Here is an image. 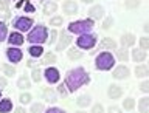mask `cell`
Instances as JSON below:
<instances>
[{
  "label": "cell",
  "mask_w": 149,
  "mask_h": 113,
  "mask_svg": "<svg viewBox=\"0 0 149 113\" xmlns=\"http://www.w3.org/2000/svg\"><path fill=\"white\" fill-rule=\"evenodd\" d=\"M113 65H115V58L109 51L100 53L95 59V67H96V70H101V71H109V70H112Z\"/></svg>",
  "instance_id": "obj_4"
},
{
  "label": "cell",
  "mask_w": 149,
  "mask_h": 113,
  "mask_svg": "<svg viewBox=\"0 0 149 113\" xmlns=\"http://www.w3.org/2000/svg\"><path fill=\"white\" fill-rule=\"evenodd\" d=\"M92 104V98L90 95H81L76 99V105L78 107H81V109H86V107H88Z\"/></svg>",
  "instance_id": "obj_18"
},
{
  "label": "cell",
  "mask_w": 149,
  "mask_h": 113,
  "mask_svg": "<svg viewBox=\"0 0 149 113\" xmlns=\"http://www.w3.org/2000/svg\"><path fill=\"white\" fill-rule=\"evenodd\" d=\"M70 44H72V36H70L67 31H61L59 33V42H58V45H56V51L65 50Z\"/></svg>",
  "instance_id": "obj_9"
},
{
  "label": "cell",
  "mask_w": 149,
  "mask_h": 113,
  "mask_svg": "<svg viewBox=\"0 0 149 113\" xmlns=\"http://www.w3.org/2000/svg\"><path fill=\"white\" fill-rule=\"evenodd\" d=\"M62 11L67 14V16H72V14L78 12V3L74 0H65L62 5Z\"/></svg>",
  "instance_id": "obj_13"
},
{
  "label": "cell",
  "mask_w": 149,
  "mask_h": 113,
  "mask_svg": "<svg viewBox=\"0 0 149 113\" xmlns=\"http://www.w3.org/2000/svg\"><path fill=\"white\" fill-rule=\"evenodd\" d=\"M135 76L137 78H148L149 76V67L144 64H140L135 67Z\"/></svg>",
  "instance_id": "obj_17"
},
{
  "label": "cell",
  "mask_w": 149,
  "mask_h": 113,
  "mask_svg": "<svg viewBox=\"0 0 149 113\" xmlns=\"http://www.w3.org/2000/svg\"><path fill=\"white\" fill-rule=\"evenodd\" d=\"M42 64L45 65H51V64H56V54L53 53H44V58H42Z\"/></svg>",
  "instance_id": "obj_28"
},
{
  "label": "cell",
  "mask_w": 149,
  "mask_h": 113,
  "mask_svg": "<svg viewBox=\"0 0 149 113\" xmlns=\"http://www.w3.org/2000/svg\"><path fill=\"white\" fill-rule=\"evenodd\" d=\"M2 68L5 71V76H14V74H16V68H14L13 65H9V64H3Z\"/></svg>",
  "instance_id": "obj_30"
},
{
  "label": "cell",
  "mask_w": 149,
  "mask_h": 113,
  "mask_svg": "<svg viewBox=\"0 0 149 113\" xmlns=\"http://www.w3.org/2000/svg\"><path fill=\"white\" fill-rule=\"evenodd\" d=\"M88 16L93 20H101V19H104V8L101 5H95V6L88 9Z\"/></svg>",
  "instance_id": "obj_10"
},
{
  "label": "cell",
  "mask_w": 149,
  "mask_h": 113,
  "mask_svg": "<svg viewBox=\"0 0 149 113\" xmlns=\"http://www.w3.org/2000/svg\"><path fill=\"white\" fill-rule=\"evenodd\" d=\"M88 82H90V76L82 67L72 68L65 74V85H67L70 93H74L78 88H81L82 85H87Z\"/></svg>",
  "instance_id": "obj_1"
},
{
  "label": "cell",
  "mask_w": 149,
  "mask_h": 113,
  "mask_svg": "<svg viewBox=\"0 0 149 113\" xmlns=\"http://www.w3.org/2000/svg\"><path fill=\"white\" fill-rule=\"evenodd\" d=\"M8 36V26L3 22H0V42H3Z\"/></svg>",
  "instance_id": "obj_37"
},
{
  "label": "cell",
  "mask_w": 149,
  "mask_h": 113,
  "mask_svg": "<svg viewBox=\"0 0 149 113\" xmlns=\"http://www.w3.org/2000/svg\"><path fill=\"white\" fill-rule=\"evenodd\" d=\"M31 78H33V81H34L36 84H39L42 81V71H40L39 68H34L31 71Z\"/></svg>",
  "instance_id": "obj_34"
},
{
  "label": "cell",
  "mask_w": 149,
  "mask_h": 113,
  "mask_svg": "<svg viewBox=\"0 0 149 113\" xmlns=\"http://www.w3.org/2000/svg\"><path fill=\"white\" fill-rule=\"evenodd\" d=\"M0 98H2V90H0Z\"/></svg>",
  "instance_id": "obj_55"
},
{
  "label": "cell",
  "mask_w": 149,
  "mask_h": 113,
  "mask_svg": "<svg viewBox=\"0 0 149 113\" xmlns=\"http://www.w3.org/2000/svg\"><path fill=\"white\" fill-rule=\"evenodd\" d=\"M45 113H65V112L62 109H59V107H50Z\"/></svg>",
  "instance_id": "obj_47"
},
{
  "label": "cell",
  "mask_w": 149,
  "mask_h": 113,
  "mask_svg": "<svg viewBox=\"0 0 149 113\" xmlns=\"http://www.w3.org/2000/svg\"><path fill=\"white\" fill-rule=\"evenodd\" d=\"M26 40L33 45H42L45 42H48V30L45 25H37L33 30H30L26 36Z\"/></svg>",
  "instance_id": "obj_2"
},
{
  "label": "cell",
  "mask_w": 149,
  "mask_h": 113,
  "mask_svg": "<svg viewBox=\"0 0 149 113\" xmlns=\"http://www.w3.org/2000/svg\"><path fill=\"white\" fill-rule=\"evenodd\" d=\"M62 23H64V19L61 16H54V17L50 19V25L51 26H62Z\"/></svg>",
  "instance_id": "obj_35"
},
{
  "label": "cell",
  "mask_w": 149,
  "mask_h": 113,
  "mask_svg": "<svg viewBox=\"0 0 149 113\" xmlns=\"http://www.w3.org/2000/svg\"><path fill=\"white\" fill-rule=\"evenodd\" d=\"M96 36L95 34H92V33H87V34H81L76 39V45H78V48H81V50H92L93 46L96 45Z\"/></svg>",
  "instance_id": "obj_5"
},
{
  "label": "cell",
  "mask_w": 149,
  "mask_h": 113,
  "mask_svg": "<svg viewBox=\"0 0 149 113\" xmlns=\"http://www.w3.org/2000/svg\"><path fill=\"white\" fill-rule=\"evenodd\" d=\"M13 110V101L9 98H5V99L0 101V113H9Z\"/></svg>",
  "instance_id": "obj_20"
},
{
  "label": "cell",
  "mask_w": 149,
  "mask_h": 113,
  "mask_svg": "<svg viewBox=\"0 0 149 113\" xmlns=\"http://www.w3.org/2000/svg\"><path fill=\"white\" fill-rule=\"evenodd\" d=\"M140 90L143 93H149V81H143L140 84Z\"/></svg>",
  "instance_id": "obj_44"
},
{
  "label": "cell",
  "mask_w": 149,
  "mask_h": 113,
  "mask_svg": "<svg viewBox=\"0 0 149 113\" xmlns=\"http://www.w3.org/2000/svg\"><path fill=\"white\" fill-rule=\"evenodd\" d=\"M124 6L127 9H137L140 6V0H126Z\"/></svg>",
  "instance_id": "obj_36"
},
{
  "label": "cell",
  "mask_w": 149,
  "mask_h": 113,
  "mask_svg": "<svg viewBox=\"0 0 149 113\" xmlns=\"http://www.w3.org/2000/svg\"><path fill=\"white\" fill-rule=\"evenodd\" d=\"M140 48L149 50V37H141V39H140Z\"/></svg>",
  "instance_id": "obj_41"
},
{
  "label": "cell",
  "mask_w": 149,
  "mask_h": 113,
  "mask_svg": "<svg viewBox=\"0 0 149 113\" xmlns=\"http://www.w3.org/2000/svg\"><path fill=\"white\" fill-rule=\"evenodd\" d=\"M26 67H30L31 70H34V68H39V62L37 60H34V59H30L26 62Z\"/></svg>",
  "instance_id": "obj_43"
},
{
  "label": "cell",
  "mask_w": 149,
  "mask_h": 113,
  "mask_svg": "<svg viewBox=\"0 0 149 113\" xmlns=\"http://www.w3.org/2000/svg\"><path fill=\"white\" fill-rule=\"evenodd\" d=\"M132 59H134L137 64H141L143 60L146 59V51L141 50V48H140V50H134V51H132Z\"/></svg>",
  "instance_id": "obj_22"
},
{
  "label": "cell",
  "mask_w": 149,
  "mask_h": 113,
  "mask_svg": "<svg viewBox=\"0 0 149 113\" xmlns=\"http://www.w3.org/2000/svg\"><path fill=\"white\" fill-rule=\"evenodd\" d=\"M44 76H45V79H47V82H48V84H56V82H59L61 74H59V70L58 68L47 67L45 71H44Z\"/></svg>",
  "instance_id": "obj_8"
},
{
  "label": "cell",
  "mask_w": 149,
  "mask_h": 113,
  "mask_svg": "<svg viewBox=\"0 0 149 113\" xmlns=\"http://www.w3.org/2000/svg\"><path fill=\"white\" fill-rule=\"evenodd\" d=\"M33 19L31 17H17L16 20L13 22V26L16 28L17 31H20V33H26V31H30L31 30V26H33Z\"/></svg>",
  "instance_id": "obj_6"
},
{
  "label": "cell",
  "mask_w": 149,
  "mask_h": 113,
  "mask_svg": "<svg viewBox=\"0 0 149 113\" xmlns=\"http://www.w3.org/2000/svg\"><path fill=\"white\" fill-rule=\"evenodd\" d=\"M14 113H26L23 107H17V109H14Z\"/></svg>",
  "instance_id": "obj_49"
},
{
  "label": "cell",
  "mask_w": 149,
  "mask_h": 113,
  "mask_svg": "<svg viewBox=\"0 0 149 113\" xmlns=\"http://www.w3.org/2000/svg\"><path fill=\"white\" fill-rule=\"evenodd\" d=\"M23 5H25V0H19V2H17V5H16V8H22Z\"/></svg>",
  "instance_id": "obj_50"
},
{
  "label": "cell",
  "mask_w": 149,
  "mask_h": 113,
  "mask_svg": "<svg viewBox=\"0 0 149 113\" xmlns=\"http://www.w3.org/2000/svg\"><path fill=\"white\" fill-rule=\"evenodd\" d=\"M74 113H87V112H84V110H79V112H74Z\"/></svg>",
  "instance_id": "obj_54"
},
{
  "label": "cell",
  "mask_w": 149,
  "mask_h": 113,
  "mask_svg": "<svg viewBox=\"0 0 149 113\" xmlns=\"http://www.w3.org/2000/svg\"><path fill=\"white\" fill-rule=\"evenodd\" d=\"M112 25H113V19H112V16L106 17L104 22H102V30H109V28H112Z\"/></svg>",
  "instance_id": "obj_39"
},
{
  "label": "cell",
  "mask_w": 149,
  "mask_h": 113,
  "mask_svg": "<svg viewBox=\"0 0 149 113\" xmlns=\"http://www.w3.org/2000/svg\"><path fill=\"white\" fill-rule=\"evenodd\" d=\"M23 9H25L26 12H34V6L31 5V2H28V0H25V5H23Z\"/></svg>",
  "instance_id": "obj_45"
},
{
  "label": "cell",
  "mask_w": 149,
  "mask_h": 113,
  "mask_svg": "<svg viewBox=\"0 0 149 113\" xmlns=\"http://www.w3.org/2000/svg\"><path fill=\"white\" fill-rule=\"evenodd\" d=\"M138 112L140 113H149V98H141L138 101Z\"/></svg>",
  "instance_id": "obj_25"
},
{
  "label": "cell",
  "mask_w": 149,
  "mask_h": 113,
  "mask_svg": "<svg viewBox=\"0 0 149 113\" xmlns=\"http://www.w3.org/2000/svg\"><path fill=\"white\" fill-rule=\"evenodd\" d=\"M107 96H109L110 99H120V98L123 96V88L120 85H110L109 90H107Z\"/></svg>",
  "instance_id": "obj_14"
},
{
  "label": "cell",
  "mask_w": 149,
  "mask_h": 113,
  "mask_svg": "<svg viewBox=\"0 0 149 113\" xmlns=\"http://www.w3.org/2000/svg\"><path fill=\"white\" fill-rule=\"evenodd\" d=\"M81 48H70L67 51V56H68V59H72V60H78V59H81L82 58V51H79Z\"/></svg>",
  "instance_id": "obj_26"
},
{
  "label": "cell",
  "mask_w": 149,
  "mask_h": 113,
  "mask_svg": "<svg viewBox=\"0 0 149 113\" xmlns=\"http://www.w3.org/2000/svg\"><path fill=\"white\" fill-rule=\"evenodd\" d=\"M116 58H118L121 62H127V60H129V51H127V48L121 46L120 50H116Z\"/></svg>",
  "instance_id": "obj_27"
},
{
  "label": "cell",
  "mask_w": 149,
  "mask_h": 113,
  "mask_svg": "<svg viewBox=\"0 0 149 113\" xmlns=\"http://www.w3.org/2000/svg\"><path fill=\"white\" fill-rule=\"evenodd\" d=\"M0 3H2V6H8V0H0Z\"/></svg>",
  "instance_id": "obj_52"
},
{
  "label": "cell",
  "mask_w": 149,
  "mask_h": 113,
  "mask_svg": "<svg viewBox=\"0 0 149 113\" xmlns=\"http://www.w3.org/2000/svg\"><path fill=\"white\" fill-rule=\"evenodd\" d=\"M90 113H104V107H102L101 104H95L92 107V112Z\"/></svg>",
  "instance_id": "obj_42"
},
{
  "label": "cell",
  "mask_w": 149,
  "mask_h": 113,
  "mask_svg": "<svg viewBox=\"0 0 149 113\" xmlns=\"http://www.w3.org/2000/svg\"><path fill=\"white\" fill-rule=\"evenodd\" d=\"M58 93H59L62 98H65V96L70 93L68 88H67V85H65V82H64V84H59V85H58Z\"/></svg>",
  "instance_id": "obj_38"
},
{
  "label": "cell",
  "mask_w": 149,
  "mask_h": 113,
  "mask_svg": "<svg viewBox=\"0 0 149 113\" xmlns=\"http://www.w3.org/2000/svg\"><path fill=\"white\" fill-rule=\"evenodd\" d=\"M28 53H30L31 58L37 59V58H40V56H44V48H42L40 45H33L28 48Z\"/></svg>",
  "instance_id": "obj_21"
},
{
  "label": "cell",
  "mask_w": 149,
  "mask_h": 113,
  "mask_svg": "<svg viewBox=\"0 0 149 113\" xmlns=\"http://www.w3.org/2000/svg\"><path fill=\"white\" fill-rule=\"evenodd\" d=\"M134 107H135V99H132V98H126V99L123 101V109L124 110H134Z\"/></svg>",
  "instance_id": "obj_29"
},
{
  "label": "cell",
  "mask_w": 149,
  "mask_h": 113,
  "mask_svg": "<svg viewBox=\"0 0 149 113\" xmlns=\"http://www.w3.org/2000/svg\"><path fill=\"white\" fill-rule=\"evenodd\" d=\"M143 30H144V33H148V34H149V22H146V23H144Z\"/></svg>",
  "instance_id": "obj_51"
},
{
  "label": "cell",
  "mask_w": 149,
  "mask_h": 113,
  "mask_svg": "<svg viewBox=\"0 0 149 113\" xmlns=\"http://www.w3.org/2000/svg\"><path fill=\"white\" fill-rule=\"evenodd\" d=\"M17 87L20 88V90H28V88H31V81L28 79V76H20L17 81Z\"/></svg>",
  "instance_id": "obj_23"
},
{
  "label": "cell",
  "mask_w": 149,
  "mask_h": 113,
  "mask_svg": "<svg viewBox=\"0 0 149 113\" xmlns=\"http://www.w3.org/2000/svg\"><path fill=\"white\" fill-rule=\"evenodd\" d=\"M31 99H33V96H31L28 92H23V93H20V96H19V101H20V104H30Z\"/></svg>",
  "instance_id": "obj_31"
},
{
  "label": "cell",
  "mask_w": 149,
  "mask_h": 113,
  "mask_svg": "<svg viewBox=\"0 0 149 113\" xmlns=\"http://www.w3.org/2000/svg\"><path fill=\"white\" fill-rule=\"evenodd\" d=\"M45 110V107L42 102H36V104H33L31 105V109H30V113H44Z\"/></svg>",
  "instance_id": "obj_32"
},
{
  "label": "cell",
  "mask_w": 149,
  "mask_h": 113,
  "mask_svg": "<svg viewBox=\"0 0 149 113\" xmlns=\"http://www.w3.org/2000/svg\"><path fill=\"white\" fill-rule=\"evenodd\" d=\"M58 36H59V33H58V31H56V30H51V31H50V34H48V44H50V45H51V44H54V42L58 40V39H56Z\"/></svg>",
  "instance_id": "obj_40"
},
{
  "label": "cell",
  "mask_w": 149,
  "mask_h": 113,
  "mask_svg": "<svg viewBox=\"0 0 149 113\" xmlns=\"http://www.w3.org/2000/svg\"><path fill=\"white\" fill-rule=\"evenodd\" d=\"M23 42H25V39H23V36H22L20 31H14L8 37V44L11 46H19V45H22Z\"/></svg>",
  "instance_id": "obj_11"
},
{
  "label": "cell",
  "mask_w": 149,
  "mask_h": 113,
  "mask_svg": "<svg viewBox=\"0 0 149 113\" xmlns=\"http://www.w3.org/2000/svg\"><path fill=\"white\" fill-rule=\"evenodd\" d=\"M81 2H84V3H92V2H95V0H81Z\"/></svg>",
  "instance_id": "obj_53"
},
{
  "label": "cell",
  "mask_w": 149,
  "mask_h": 113,
  "mask_svg": "<svg viewBox=\"0 0 149 113\" xmlns=\"http://www.w3.org/2000/svg\"><path fill=\"white\" fill-rule=\"evenodd\" d=\"M11 17V11H9L8 6H0V19L2 20H6V19Z\"/></svg>",
  "instance_id": "obj_33"
},
{
  "label": "cell",
  "mask_w": 149,
  "mask_h": 113,
  "mask_svg": "<svg viewBox=\"0 0 149 113\" xmlns=\"http://www.w3.org/2000/svg\"><path fill=\"white\" fill-rule=\"evenodd\" d=\"M107 113H123V110H121L120 107H116V105H110Z\"/></svg>",
  "instance_id": "obj_46"
},
{
  "label": "cell",
  "mask_w": 149,
  "mask_h": 113,
  "mask_svg": "<svg viewBox=\"0 0 149 113\" xmlns=\"http://www.w3.org/2000/svg\"><path fill=\"white\" fill-rule=\"evenodd\" d=\"M100 48H102V50H116V42L113 39H110V37H104V39L101 40V44H100Z\"/></svg>",
  "instance_id": "obj_16"
},
{
  "label": "cell",
  "mask_w": 149,
  "mask_h": 113,
  "mask_svg": "<svg viewBox=\"0 0 149 113\" xmlns=\"http://www.w3.org/2000/svg\"><path fill=\"white\" fill-rule=\"evenodd\" d=\"M135 44V36L130 34V33H124L123 36H121V46H124V48H127V46H132Z\"/></svg>",
  "instance_id": "obj_15"
},
{
  "label": "cell",
  "mask_w": 149,
  "mask_h": 113,
  "mask_svg": "<svg viewBox=\"0 0 149 113\" xmlns=\"http://www.w3.org/2000/svg\"><path fill=\"white\" fill-rule=\"evenodd\" d=\"M42 96H44V99L48 101V102H56V101H58V96H56V93H54L53 88H44Z\"/></svg>",
  "instance_id": "obj_19"
},
{
  "label": "cell",
  "mask_w": 149,
  "mask_h": 113,
  "mask_svg": "<svg viewBox=\"0 0 149 113\" xmlns=\"http://www.w3.org/2000/svg\"><path fill=\"white\" fill-rule=\"evenodd\" d=\"M93 26H95L93 19H84V20L72 22L68 25V31L73 33V34H87L93 30Z\"/></svg>",
  "instance_id": "obj_3"
},
{
  "label": "cell",
  "mask_w": 149,
  "mask_h": 113,
  "mask_svg": "<svg viewBox=\"0 0 149 113\" xmlns=\"http://www.w3.org/2000/svg\"><path fill=\"white\" fill-rule=\"evenodd\" d=\"M6 58H8L9 62L17 64V62H20V60H22L23 53H22V50H19V48H16V46L9 45V48L6 50Z\"/></svg>",
  "instance_id": "obj_7"
},
{
  "label": "cell",
  "mask_w": 149,
  "mask_h": 113,
  "mask_svg": "<svg viewBox=\"0 0 149 113\" xmlns=\"http://www.w3.org/2000/svg\"><path fill=\"white\" fill-rule=\"evenodd\" d=\"M8 85V81H6V78L5 76H0V90H2V88H5Z\"/></svg>",
  "instance_id": "obj_48"
},
{
  "label": "cell",
  "mask_w": 149,
  "mask_h": 113,
  "mask_svg": "<svg viewBox=\"0 0 149 113\" xmlns=\"http://www.w3.org/2000/svg\"><path fill=\"white\" fill-rule=\"evenodd\" d=\"M56 11H58V3L56 2H47L44 5V14H47V16L54 14Z\"/></svg>",
  "instance_id": "obj_24"
},
{
  "label": "cell",
  "mask_w": 149,
  "mask_h": 113,
  "mask_svg": "<svg viewBox=\"0 0 149 113\" xmlns=\"http://www.w3.org/2000/svg\"><path fill=\"white\" fill-rule=\"evenodd\" d=\"M129 74H130V71L126 65H118V67L112 71V76L115 79H126V78H129Z\"/></svg>",
  "instance_id": "obj_12"
}]
</instances>
